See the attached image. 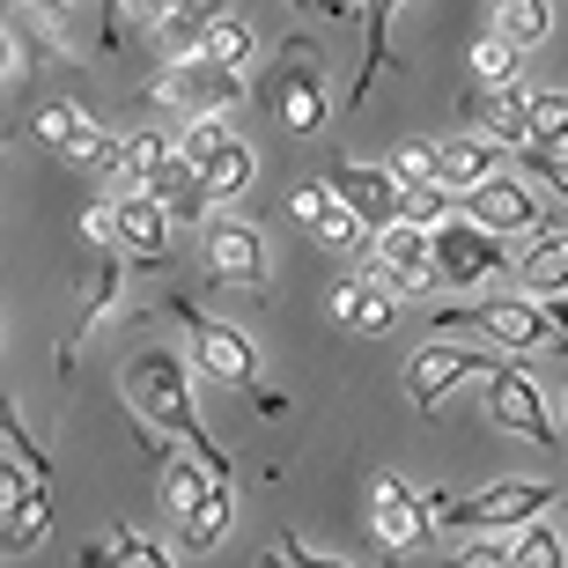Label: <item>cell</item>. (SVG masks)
Listing matches in <instances>:
<instances>
[{
	"label": "cell",
	"instance_id": "20",
	"mask_svg": "<svg viewBox=\"0 0 568 568\" xmlns=\"http://www.w3.org/2000/svg\"><path fill=\"white\" fill-rule=\"evenodd\" d=\"M192 170H200V185L230 207V200H244L252 192V178H258V155H252V141H236V133H222L214 148H192Z\"/></svg>",
	"mask_w": 568,
	"mask_h": 568
},
{
	"label": "cell",
	"instance_id": "36",
	"mask_svg": "<svg viewBox=\"0 0 568 568\" xmlns=\"http://www.w3.org/2000/svg\"><path fill=\"white\" fill-rule=\"evenodd\" d=\"M0 443H8V450H16L22 465H30V473H38L44 487H52V458H44V443L30 436V428H22V414H16V399H0Z\"/></svg>",
	"mask_w": 568,
	"mask_h": 568
},
{
	"label": "cell",
	"instance_id": "21",
	"mask_svg": "<svg viewBox=\"0 0 568 568\" xmlns=\"http://www.w3.org/2000/svg\"><path fill=\"white\" fill-rule=\"evenodd\" d=\"M509 281H517L525 295H568V236L531 230L525 252L509 258Z\"/></svg>",
	"mask_w": 568,
	"mask_h": 568
},
{
	"label": "cell",
	"instance_id": "39",
	"mask_svg": "<svg viewBox=\"0 0 568 568\" xmlns=\"http://www.w3.org/2000/svg\"><path fill=\"white\" fill-rule=\"evenodd\" d=\"M517 155H525V170L539 178V185H547V192H561V200H568V155H561V148H539V141H525Z\"/></svg>",
	"mask_w": 568,
	"mask_h": 568
},
{
	"label": "cell",
	"instance_id": "28",
	"mask_svg": "<svg viewBox=\"0 0 568 568\" xmlns=\"http://www.w3.org/2000/svg\"><path fill=\"white\" fill-rule=\"evenodd\" d=\"M554 561H568V539L547 517H531V525L509 531V568H554Z\"/></svg>",
	"mask_w": 568,
	"mask_h": 568
},
{
	"label": "cell",
	"instance_id": "38",
	"mask_svg": "<svg viewBox=\"0 0 568 568\" xmlns=\"http://www.w3.org/2000/svg\"><path fill=\"white\" fill-rule=\"evenodd\" d=\"M450 207H458V192L443 185V178H428V185H406V214H414L422 230H436V222H450Z\"/></svg>",
	"mask_w": 568,
	"mask_h": 568
},
{
	"label": "cell",
	"instance_id": "27",
	"mask_svg": "<svg viewBox=\"0 0 568 568\" xmlns=\"http://www.w3.org/2000/svg\"><path fill=\"white\" fill-rule=\"evenodd\" d=\"M230 517H236V487H214V495H207V509H192L185 525H178V547L207 554L214 539H230Z\"/></svg>",
	"mask_w": 568,
	"mask_h": 568
},
{
	"label": "cell",
	"instance_id": "8",
	"mask_svg": "<svg viewBox=\"0 0 568 568\" xmlns=\"http://www.w3.org/2000/svg\"><path fill=\"white\" fill-rule=\"evenodd\" d=\"M369 244H377V252H369L362 274H377L384 288H399V295H428V288H436V244H428V230L414 222V214L369 230Z\"/></svg>",
	"mask_w": 568,
	"mask_h": 568
},
{
	"label": "cell",
	"instance_id": "18",
	"mask_svg": "<svg viewBox=\"0 0 568 568\" xmlns=\"http://www.w3.org/2000/svg\"><path fill=\"white\" fill-rule=\"evenodd\" d=\"M333 325H347V333H362V339H377V333H392V311H399V288H384L377 274H355V281H339L333 288Z\"/></svg>",
	"mask_w": 568,
	"mask_h": 568
},
{
	"label": "cell",
	"instance_id": "23",
	"mask_svg": "<svg viewBox=\"0 0 568 568\" xmlns=\"http://www.w3.org/2000/svg\"><path fill=\"white\" fill-rule=\"evenodd\" d=\"M487 30L509 38L517 52H539L554 38V0H487Z\"/></svg>",
	"mask_w": 568,
	"mask_h": 568
},
{
	"label": "cell",
	"instance_id": "47",
	"mask_svg": "<svg viewBox=\"0 0 568 568\" xmlns=\"http://www.w3.org/2000/svg\"><path fill=\"white\" fill-rule=\"evenodd\" d=\"M22 8H30V16H67L74 0H22Z\"/></svg>",
	"mask_w": 568,
	"mask_h": 568
},
{
	"label": "cell",
	"instance_id": "46",
	"mask_svg": "<svg viewBox=\"0 0 568 568\" xmlns=\"http://www.w3.org/2000/svg\"><path fill=\"white\" fill-rule=\"evenodd\" d=\"M8 74H16V38L0 30V89H8Z\"/></svg>",
	"mask_w": 568,
	"mask_h": 568
},
{
	"label": "cell",
	"instance_id": "48",
	"mask_svg": "<svg viewBox=\"0 0 568 568\" xmlns=\"http://www.w3.org/2000/svg\"><path fill=\"white\" fill-rule=\"evenodd\" d=\"M561 422H568V384H561Z\"/></svg>",
	"mask_w": 568,
	"mask_h": 568
},
{
	"label": "cell",
	"instance_id": "29",
	"mask_svg": "<svg viewBox=\"0 0 568 568\" xmlns=\"http://www.w3.org/2000/svg\"><path fill=\"white\" fill-rule=\"evenodd\" d=\"M473 82H480V89L525 82V52H517L509 38H495V30H487V38H473Z\"/></svg>",
	"mask_w": 568,
	"mask_h": 568
},
{
	"label": "cell",
	"instance_id": "9",
	"mask_svg": "<svg viewBox=\"0 0 568 568\" xmlns=\"http://www.w3.org/2000/svg\"><path fill=\"white\" fill-rule=\"evenodd\" d=\"M155 97L178 104L185 119L192 111H230V104H244V67H222V60H207V52H185V60H170L163 74H155Z\"/></svg>",
	"mask_w": 568,
	"mask_h": 568
},
{
	"label": "cell",
	"instance_id": "44",
	"mask_svg": "<svg viewBox=\"0 0 568 568\" xmlns=\"http://www.w3.org/2000/svg\"><path fill=\"white\" fill-rule=\"evenodd\" d=\"M274 554H281V561H303V568H339L333 554H311L303 539H274Z\"/></svg>",
	"mask_w": 568,
	"mask_h": 568
},
{
	"label": "cell",
	"instance_id": "26",
	"mask_svg": "<svg viewBox=\"0 0 568 568\" xmlns=\"http://www.w3.org/2000/svg\"><path fill=\"white\" fill-rule=\"evenodd\" d=\"M119 281H126V274H119L111 244H97V258H89L82 274H74V311H82V325H89V317H104L111 303H119Z\"/></svg>",
	"mask_w": 568,
	"mask_h": 568
},
{
	"label": "cell",
	"instance_id": "12",
	"mask_svg": "<svg viewBox=\"0 0 568 568\" xmlns=\"http://www.w3.org/2000/svg\"><path fill=\"white\" fill-rule=\"evenodd\" d=\"M458 207L473 214L480 230H495V236H531L539 230V192H531L525 178H509V170L480 178L473 192H458Z\"/></svg>",
	"mask_w": 568,
	"mask_h": 568
},
{
	"label": "cell",
	"instance_id": "40",
	"mask_svg": "<svg viewBox=\"0 0 568 568\" xmlns=\"http://www.w3.org/2000/svg\"><path fill=\"white\" fill-rule=\"evenodd\" d=\"M392 170H399V185H428L436 178V141H399L392 148Z\"/></svg>",
	"mask_w": 568,
	"mask_h": 568
},
{
	"label": "cell",
	"instance_id": "15",
	"mask_svg": "<svg viewBox=\"0 0 568 568\" xmlns=\"http://www.w3.org/2000/svg\"><path fill=\"white\" fill-rule=\"evenodd\" d=\"M111 214H119V252L141 258V266H163V258H170V230H178L163 200L141 192V185H126L119 200H111Z\"/></svg>",
	"mask_w": 568,
	"mask_h": 568
},
{
	"label": "cell",
	"instance_id": "50",
	"mask_svg": "<svg viewBox=\"0 0 568 568\" xmlns=\"http://www.w3.org/2000/svg\"><path fill=\"white\" fill-rule=\"evenodd\" d=\"M0 339H8V333H0Z\"/></svg>",
	"mask_w": 568,
	"mask_h": 568
},
{
	"label": "cell",
	"instance_id": "35",
	"mask_svg": "<svg viewBox=\"0 0 568 568\" xmlns=\"http://www.w3.org/2000/svg\"><path fill=\"white\" fill-rule=\"evenodd\" d=\"M531 141L568 148V89H531Z\"/></svg>",
	"mask_w": 568,
	"mask_h": 568
},
{
	"label": "cell",
	"instance_id": "34",
	"mask_svg": "<svg viewBox=\"0 0 568 568\" xmlns=\"http://www.w3.org/2000/svg\"><path fill=\"white\" fill-rule=\"evenodd\" d=\"M82 126H89V119H82V111H74V104H60V97H52V104H38V111H30V141H38V148H52V155H60V148L74 141V133H82Z\"/></svg>",
	"mask_w": 568,
	"mask_h": 568
},
{
	"label": "cell",
	"instance_id": "13",
	"mask_svg": "<svg viewBox=\"0 0 568 568\" xmlns=\"http://www.w3.org/2000/svg\"><path fill=\"white\" fill-rule=\"evenodd\" d=\"M369 531H377L384 554H406V547H422L436 525H428V503L399 473H377V480H369Z\"/></svg>",
	"mask_w": 568,
	"mask_h": 568
},
{
	"label": "cell",
	"instance_id": "11",
	"mask_svg": "<svg viewBox=\"0 0 568 568\" xmlns=\"http://www.w3.org/2000/svg\"><path fill=\"white\" fill-rule=\"evenodd\" d=\"M487 414H495V428H509V436L525 443H554V414H547V392L517 369V362H495L487 369Z\"/></svg>",
	"mask_w": 568,
	"mask_h": 568
},
{
	"label": "cell",
	"instance_id": "37",
	"mask_svg": "<svg viewBox=\"0 0 568 568\" xmlns=\"http://www.w3.org/2000/svg\"><path fill=\"white\" fill-rule=\"evenodd\" d=\"M38 495H44V480L16 458V450H8V458H0V517H16V509L38 503Z\"/></svg>",
	"mask_w": 568,
	"mask_h": 568
},
{
	"label": "cell",
	"instance_id": "2",
	"mask_svg": "<svg viewBox=\"0 0 568 568\" xmlns=\"http://www.w3.org/2000/svg\"><path fill=\"white\" fill-rule=\"evenodd\" d=\"M170 317L185 325L192 362H200V369H207L214 384H230V392H252L258 414H288V399H281V392H266V369H258L252 333H236L230 317H207L200 303H185V295H170Z\"/></svg>",
	"mask_w": 568,
	"mask_h": 568
},
{
	"label": "cell",
	"instance_id": "30",
	"mask_svg": "<svg viewBox=\"0 0 568 568\" xmlns=\"http://www.w3.org/2000/svg\"><path fill=\"white\" fill-rule=\"evenodd\" d=\"M200 52H207V60H222V67H244V60H252V22L236 16V8H222V16L200 30Z\"/></svg>",
	"mask_w": 568,
	"mask_h": 568
},
{
	"label": "cell",
	"instance_id": "7",
	"mask_svg": "<svg viewBox=\"0 0 568 568\" xmlns=\"http://www.w3.org/2000/svg\"><path fill=\"white\" fill-rule=\"evenodd\" d=\"M266 111H274L288 133H317L325 126L333 89H325V67H317L311 44H288V52H281V74L266 82Z\"/></svg>",
	"mask_w": 568,
	"mask_h": 568
},
{
	"label": "cell",
	"instance_id": "31",
	"mask_svg": "<svg viewBox=\"0 0 568 568\" xmlns=\"http://www.w3.org/2000/svg\"><path fill=\"white\" fill-rule=\"evenodd\" d=\"M44 539H52V509H44V495H38V503H22L16 517H0V561L44 547Z\"/></svg>",
	"mask_w": 568,
	"mask_h": 568
},
{
	"label": "cell",
	"instance_id": "33",
	"mask_svg": "<svg viewBox=\"0 0 568 568\" xmlns=\"http://www.w3.org/2000/svg\"><path fill=\"white\" fill-rule=\"evenodd\" d=\"M89 568H104V561H133V568H163V547H155V539H141V531H111V539H97V547L82 554Z\"/></svg>",
	"mask_w": 568,
	"mask_h": 568
},
{
	"label": "cell",
	"instance_id": "10",
	"mask_svg": "<svg viewBox=\"0 0 568 568\" xmlns=\"http://www.w3.org/2000/svg\"><path fill=\"white\" fill-rule=\"evenodd\" d=\"M487 369H495V347H458V339H428L422 355L406 362V399L422 406V414H436L450 384L487 377Z\"/></svg>",
	"mask_w": 568,
	"mask_h": 568
},
{
	"label": "cell",
	"instance_id": "5",
	"mask_svg": "<svg viewBox=\"0 0 568 568\" xmlns=\"http://www.w3.org/2000/svg\"><path fill=\"white\" fill-rule=\"evenodd\" d=\"M428 244H436V281H450V288H480V281H495V274H509V236H495V230H480L473 214H450V222H436L428 230Z\"/></svg>",
	"mask_w": 568,
	"mask_h": 568
},
{
	"label": "cell",
	"instance_id": "16",
	"mask_svg": "<svg viewBox=\"0 0 568 568\" xmlns=\"http://www.w3.org/2000/svg\"><path fill=\"white\" fill-rule=\"evenodd\" d=\"M288 214L317 236V244H325V252H362V236H369V222H362V214L347 207L333 185H295Z\"/></svg>",
	"mask_w": 568,
	"mask_h": 568
},
{
	"label": "cell",
	"instance_id": "19",
	"mask_svg": "<svg viewBox=\"0 0 568 568\" xmlns=\"http://www.w3.org/2000/svg\"><path fill=\"white\" fill-rule=\"evenodd\" d=\"M406 0H355V16H362V67H355V82H347V97L339 104L362 111L369 104V89H377L384 60H392V16H399Z\"/></svg>",
	"mask_w": 568,
	"mask_h": 568
},
{
	"label": "cell",
	"instance_id": "22",
	"mask_svg": "<svg viewBox=\"0 0 568 568\" xmlns=\"http://www.w3.org/2000/svg\"><path fill=\"white\" fill-rule=\"evenodd\" d=\"M503 155H509L503 141H487V133H458V141H436V178L450 192H473L480 178L503 170Z\"/></svg>",
	"mask_w": 568,
	"mask_h": 568
},
{
	"label": "cell",
	"instance_id": "14",
	"mask_svg": "<svg viewBox=\"0 0 568 568\" xmlns=\"http://www.w3.org/2000/svg\"><path fill=\"white\" fill-rule=\"evenodd\" d=\"M325 185H333L369 230H384V222H399V214H406V185H399V170H392V163H333Z\"/></svg>",
	"mask_w": 568,
	"mask_h": 568
},
{
	"label": "cell",
	"instance_id": "41",
	"mask_svg": "<svg viewBox=\"0 0 568 568\" xmlns=\"http://www.w3.org/2000/svg\"><path fill=\"white\" fill-rule=\"evenodd\" d=\"M82 236L89 244H119V214H111V200H89L82 207Z\"/></svg>",
	"mask_w": 568,
	"mask_h": 568
},
{
	"label": "cell",
	"instance_id": "6",
	"mask_svg": "<svg viewBox=\"0 0 568 568\" xmlns=\"http://www.w3.org/2000/svg\"><path fill=\"white\" fill-rule=\"evenodd\" d=\"M200 266L222 288H266V236H258V222H236V214L214 207L200 222Z\"/></svg>",
	"mask_w": 568,
	"mask_h": 568
},
{
	"label": "cell",
	"instance_id": "1",
	"mask_svg": "<svg viewBox=\"0 0 568 568\" xmlns=\"http://www.w3.org/2000/svg\"><path fill=\"white\" fill-rule=\"evenodd\" d=\"M119 399H126L133 428L141 436H163V443H185L192 458L207 465L214 480H236L230 473V450L207 436V422H200V399H192V369L170 347H141V355L126 362V377H119Z\"/></svg>",
	"mask_w": 568,
	"mask_h": 568
},
{
	"label": "cell",
	"instance_id": "25",
	"mask_svg": "<svg viewBox=\"0 0 568 568\" xmlns=\"http://www.w3.org/2000/svg\"><path fill=\"white\" fill-rule=\"evenodd\" d=\"M214 487H236V480H214V473L192 458V450H185V458H163V509L178 517V525H185L192 509H207Z\"/></svg>",
	"mask_w": 568,
	"mask_h": 568
},
{
	"label": "cell",
	"instance_id": "3",
	"mask_svg": "<svg viewBox=\"0 0 568 568\" xmlns=\"http://www.w3.org/2000/svg\"><path fill=\"white\" fill-rule=\"evenodd\" d=\"M436 333H480L495 355H509V362H531V355H547L554 339V317H547V303L539 295H487V303H465V311H436Z\"/></svg>",
	"mask_w": 568,
	"mask_h": 568
},
{
	"label": "cell",
	"instance_id": "49",
	"mask_svg": "<svg viewBox=\"0 0 568 568\" xmlns=\"http://www.w3.org/2000/svg\"><path fill=\"white\" fill-rule=\"evenodd\" d=\"M295 8H311V0H295Z\"/></svg>",
	"mask_w": 568,
	"mask_h": 568
},
{
	"label": "cell",
	"instance_id": "4",
	"mask_svg": "<svg viewBox=\"0 0 568 568\" xmlns=\"http://www.w3.org/2000/svg\"><path fill=\"white\" fill-rule=\"evenodd\" d=\"M428 503V525L436 531H517L531 525V517H547L554 509V487L547 480H495L480 487V495H422Z\"/></svg>",
	"mask_w": 568,
	"mask_h": 568
},
{
	"label": "cell",
	"instance_id": "24",
	"mask_svg": "<svg viewBox=\"0 0 568 568\" xmlns=\"http://www.w3.org/2000/svg\"><path fill=\"white\" fill-rule=\"evenodd\" d=\"M60 163L104 178V185H126V133H104V126H82L74 141L60 148Z\"/></svg>",
	"mask_w": 568,
	"mask_h": 568
},
{
	"label": "cell",
	"instance_id": "45",
	"mask_svg": "<svg viewBox=\"0 0 568 568\" xmlns=\"http://www.w3.org/2000/svg\"><path fill=\"white\" fill-rule=\"evenodd\" d=\"M547 303V317H554V333H561V347H568V295H539Z\"/></svg>",
	"mask_w": 568,
	"mask_h": 568
},
{
	"label": "cell",
	"instance_id": "32",
	"mask_svg": "<svg viewBox=\"0 0 568 568\" xmlns=\"http://www.w3.org/2000/svg\"><path fill=\"white\" fill-rule=\"evenodd\" d=\"M185 148L170 141V133H133L126 141V185H155V170L163 163H178Z\"/></svg>",
	"mask_w": 568,
	"mask_h": 568
},
{
	"label": "cell",
	"instance_id": "43",
	"mask_svg": "<svg viewBox=\"0 0 568 568\" xmlns=\"http://www.w3.org/2000/svg\"><path fill=\"white\" fill-rule=\"evenodd\" d=\"M178 8H185V0H126V16L141 22V30H163V22L178 16Z\"/></svg>",
	"mask_w": 568,
	"mask_h": 568
},
{
	"label": "cell",
	"instance_id": "17",
	"mask_svg": "<svg viewBox=\"0 0 568 568\" xmlns=\"http://www.w3.org/2000/svg\"><path fill=\"white\" fill-rule=\"evenodd\" d=\"M465 111H473V126H480L487 141H503V148H525L531 141V89L525 82H503V89H480V82H473Z\"/></svg>",
	"mask_w": 568,
	"mask_h": 568
},
{
	"label": "cell",
	"instance_id": "42",
	"mask_svg": "<svg viewBox=\"0 0 568 568\" xmlns=\"http://www.w3.org/2000/svg\"><path fill=\"white\" fill-rule=\"evenodd\" d=\"M465 561H473V568H503L509 561V531H480V539H465Z\"/></svg>",
	"mask_w": 568,
	"mask_h": 568
}]
</instances>
